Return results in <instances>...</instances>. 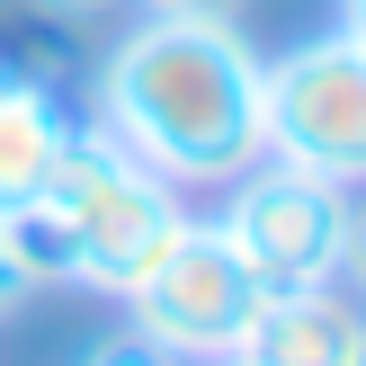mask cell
<instances>
[{
    "label": "cell",
    "mask_w": 366,
    "mask_h": 366,
    "mask_svg": "<svg viewBox=\"0 0 366 366\" xmlns=\"http://www.w3.org/2000/svg\"><path fill=\"white\" fill-rule=\"evenodd\" d=\"M9 313H27V277H18L9 250H0V322H9Z\"/></svg>",
    "instance_id": "obj_11"
},
{
    "label": "cell",
    "mask_w": 366,
    "mask_h": 366,
    "mask_svg": "<svg viewBox=\"0 0 366 366\" xmlns=\"http://www.w3.org/2000/svg\"><path fill=\"white\" fill-rule=\"evenodd\" d=\"M340 36H349V45L366 54V0H340Z\"/></svg>",
    "instance_id": "obj_13"
},
{
    "label": "cell",
    "mask_w": 366,
    "mask_h": 366,
    "mask_svg": "<svg viewBox=\"0 0 366 366\" xmlns=\"http://www.w3.org/2000/svg\"><path fill=\"white\" fill-rule=\"evenodd\" d=\"M45 18H107V9H125V0H36Z\"/></svg>",
    "instance_id": "obj_12"
},
{
    "label": "cell",
    "mask_w": 366,
    "mask_h": 366,
    "mask_svg": "<svg viewBox=\"0 0 366 366\" xmlns=\"http://www.w3.org/2000/svg\"><path fill=\"white\" fill-rule=\"evenodd\" d=\"M259 107H268V161H295L340 188L366 179V54L340 27L259 63Z\"/></svg>",
    "instance_id": "obj_4"
},
{
    "label": "cell",
    "mask_w": 366,
    "mask_h": 366,
    "mask_svg": "<svg viewBox=\"0 0 366 366\" xmlns=\"http://www.w3.org/2000/svg\"><path fill=\"white\" fill-rule=\"evenodd\" d=\"M340 277L366 295V206H349V232H340Z\"/></svg>",
    "instance_id": "obj_10"
},
{
    "label": "cell",
    "mask_w": 366,
    "mask_h": 366,
    "mask_svg": "<svg viewBox=\"0 0 366 366\" xmlns=\"http://www.w3.org/2000/svg\"><path fill=\"white\" fill-rule=\"evenodd\" d=\"M357 366H366V340H357Z\"/></svg>",
    "instance_id": "obj_15"
},
{
    "label": "cell",
    "mask_w": 366,
    "mask_h": 366,
    "mask_svg": "<svg viewBox=\"0 0 366 366\" xmlns=\"http://www.w3.org/2000/svg\"><path fill=\"white\" fill-rule=\"evenodd\" d=\"M81 366H179V357L161 349V340H143V331H125V340H99V349H89Z\"/></svg>",
    "instance_id": "obj_9"
},
{
    "label": "cell",
    "mask_w": 366,
    "mask_h": 366,
    "mask_svg": "<svg viewBox=\"0 0 366 366\" xmlns=\"http://www.w3.org/2000/svg\"><path fill=\"white\" fill-rule=\"evenodd\" d=\"M0 250L27 277V295H54V286H81V242H71L63 206L54 197H0Z\"/></svg>",
    "instance_id": "obj_7"
},
{
    "label": "cell",
    "mask_w": 366,
    "mask_h": 366,
    "mask_svg": "<svg viewBox=\"0 0 366 366\" xmlns=\"http://www.w3.org/2000/svg\"><path fill=\"white\" fill-rule=\"evenodd\" d=\"M125 313H134V331L143 340H161L170 357H232L242 349V331L268 313V286L242 268V250L224 242L214 224H197L188 214V232H179L170 250H161V268L125 295Z\"/></svg>",
    "instance_id": "obj_5"
},
{
    "label": "cell",
    "mask_w": 366,
    "mask_h": 366,
    "mask_svg": "<svg viewBox=\"0 0 366 366\" xmlns=\"http://www.w3.org/2000/svg\"><path fill=\"white\" fill-rule=\"evenodd\" d=\"M36 197L63 206L71 242H81V286H89V295H117V304L134 295V286L161 268V250L188 232L179 188L161 170H143L99 117H81L63 134V152H54V170H45Z\"/></svg>",
    "instance_id": "obj_2"
},
{
    "label": "cell",
    "mask_w": 366,
    "mask_h": 366,
    "mask_svg": "<svg viewBox=\"0 0 366 366\" xmlns=\"http://www.w3.org/2000/svg\"><path fill=\"white\" fill-rule=\"evenodd\" d=\"M242 268L268 295H304V286H340V232H349V188L313 179L295 161H259L232 179L224 214H214Z\"/></svg>",
    "instance_id": "obj_3"
},
{
    "label": "cell",
    "mask_w": 366,
    "mask_h": 366,
    "mask_svg": "<svg viewBox=\"0 0 366 366\" xmlns=\"http://www.w3.org/2000/svg\"><path fill=\"white\" fill-rule=\"evenodd\" d=\"M99 125L170 188H197V179L232 188L242 170L268 161L259 54L242 45V27L143 18L99 63Z\"/></svg>",
    "instance_id": "obj_1"
},
{
    "label": "cell",
    "mask_w": 366,
    "mask_h": 366,
    "mask_svg": "<svg viewBox=\"0 0 366 366\" xmlns=\"http://www.w3.org/2000/svg\"><path fill=\"white\" fill-rule=\"evenodd\" d=\"M250 0H143V18H179V27H242Z\"/></svg>",
    "instance_id": "obj_8"
},
{
    "label": "cell",
    "mask_w": 366,
    "mask_h": 366,
    "mask_svg": "<svg viewBox=\"0 0 366 366\" xmlns=\"http://www.w3.org/2000/svg\"><path fill=\"white\" fill-rule=\"evenodd\" d=\"M206 366H242V357H206Z\"/></svg>",
    "instance_id": "obj_14"
},
{
    "label": "cell",
    "mask_w": 366,
    "mask_h": 366,
    "mask_svg": "<svg viewBox=\"0 0 366 366\" xmlns=\"http://www.w3.org/2000/svg\"><path fill=\"white\" fill-rule=\"evenodd\" d=\"M366 313L340 286H304V295H268V313L242 331V366H357Z\"/></svg>",
    "instance_id": "obj_6"
}]
</instances>
